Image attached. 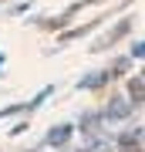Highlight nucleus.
Masks as SVG:
<instances>
[{"label":"nucleus","instance_id":"nucleus-1","mask_svg":"<svg viewBox=\"0 0 145 152\" xmlns=\"http://www.w3.org/2000/svg\"><path fill=\"white\" fill-rule=\"evenodd\" d=\"M64 139H68V129H58V132H51V135H47V142H51V145H61Z\"/></svg>","mask_w":145,"mask_h":152},{"label":"nucleus","instance_id":"nucleus-2","mask_svg":"<svg viewBox=\"0 0 145 152\" xmlns=\"http://www.w3.org/2000/svg\"><path fill=\"white\" fill-rule=\"evenodd\" d=\"M132 95H135V98H145V88H142V85H135V81H132Z\"/></svg>","mask_w":145,"mask_h":152}]
</instances>
